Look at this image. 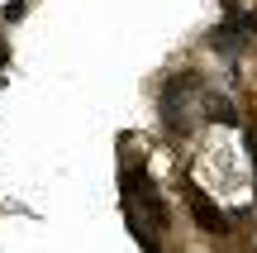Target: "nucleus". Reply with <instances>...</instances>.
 <instances>
[{"mask_svg":"<svg viewBox=\"0 0 257 253\" xmlns=\"http://www.w3.org/2000/svg\"><path fill=\"white\" fill-rule=\"evenodd\" d=\"M124 191L138 201V206H148V220H153L157 229L172 225V215H167V201L157 196V187H153V177H148V172H128V177H124Z\"/></svg>","mask_w":257,"mask_h":253,"instance_id":"nucleus-1","label":"nucleus"},{"mask_svg":"<svg viewBox=\"0 0 257 253\" xmlns=\"http://www.w3.org/2000/svg\"><path fill=\"white\" fill-rule=\"evenodd\" d=\"M210 120H224V124H233V120H238V110H233L229 101H210Z\"/></svg>","mask_w":257,"mask_h":253,"instance_id":"nucleus-3","label":"nucleus"},{"mask_svg":"<svg viewBox=\"0 0 257 253\" xmlns=\"http://www.w3.org/2000/svg\"><path fill=\"white\" fill-rule=\"evenodd\" d=\"M186 206H191V215H195V225H200L205 234H224V229H229V215H224V210L214 206V201L205 196L200 187H186Z\"/></svg>","mask_w":257,"mask_h":253,"instance_id":"nucleus-2","label":"nucleus"}]
</instances>
